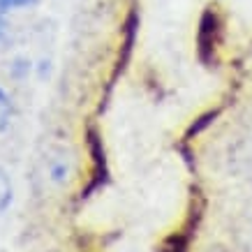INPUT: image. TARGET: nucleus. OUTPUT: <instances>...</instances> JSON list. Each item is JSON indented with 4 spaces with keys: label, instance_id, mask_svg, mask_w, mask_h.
I'll list each match as a JSON object with an SVG mask.
<instances>
[{
    "label": "nucleus",
    "instance_id": "20e7f679",
    "mask_svg": "<svg viewBox=\"0 0 252 252\" xmlns=\"http://www.w3.org/2000/svg\"><path fill=\"white\" fill-rule=\"evenodd\" d=\"M37 0H0V14H5L9 9H23V7H32Z\"/></svg>",
    "mask_w": 252,
    "mask_h": 252
},
{
    "label": "nucleus",
    "instance_id": "f257e3e1",
    "mask_svg": "<svg viewBox=\"0 0 252 252\" xmlns=\"http://www.w3.org/2000/svg\"><path fill=\"white\" fill-rule=\"evenodd\" d=\"M72 174V158L65 151H56L46 158V176L54 183H65Z\"/></svg>",
    "mask_w": 252,
    "mask_h": 252
},
{
    "label": "nucleus",
    "instance_id": "7ed1b4c3",
    "mask_svg": "<svg viewBox=\"0 0 252 252\" xmlns=\"http://www.w3.org/2000/svg\"><path fill=\"white\" fill-rule=\"evenodd\" d=\"M9 116H12V99L2 88H0V132L7 127Z\"/></svg>",
    "mask_w": 252,
    "mask_h": 252
},
{
    "label": "nucleus",
    "instance_id": "f03ea898",
    "mask_svg": "<svg viewBox=\"0 0 252 252\" xmlns=\"http://www.w3.org/2000/svg\"><path fill=\"white\" fill-rule=\"evenodd\" d=\"M9 201H12V181H9L7 171L0 167V213L9 206Z\"/></svg>",
    "mask_w": 252,
    "mask_h": 252
},
{
    "label": "nucleus",
    "instance_id": "39448f33",
    "mask_svg": "<svg viewBox=\"0 0 252 252\" xmlns=\"http://www.w3.org/2000/svg\"><path fill=\"white\" fill-rule=\"evenodd\" d=\"M5 37H7V21H5L2 14H0V44L5 42Z\"/></svg>",
    "mask_w": 252,
    "mask_h": 252
}]
</instances>
